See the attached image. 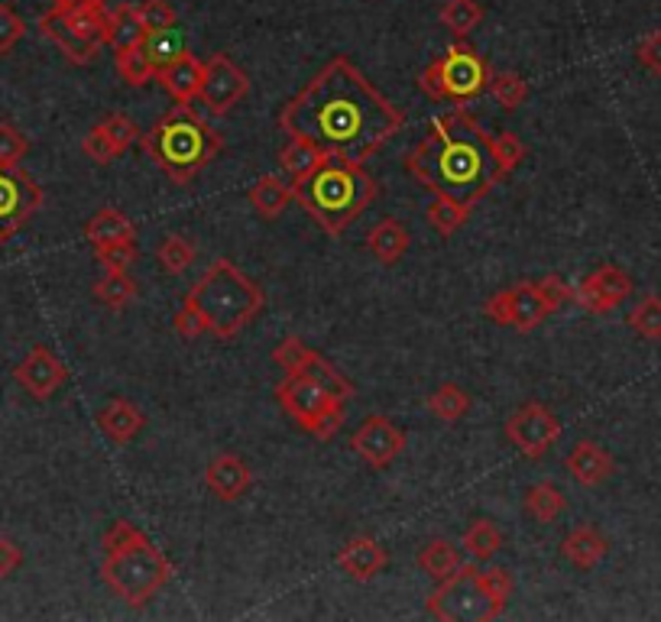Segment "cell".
<instances>
[{"instance_id":"obj_1","label":"cell","mask_w":661,"mask_h":622,"mask_svg":"<svg viewBox=\"0 0 661 622\" xmlns=\"http://www.w3.org/2000/svg\"><path fill=\"white\" fill-rule=\"evenodd\" d=\"M286 137H305L347 162L364 166L405 127V113L347 56H331L276 117Z\"/></svg>"},{"instance_id":"obj_2","label":"cell","mask_w":661,"mask_h":622,"mask_svg":"<svg viewBox=\"0 0 661 622\" xmlns=\"http://www.w3.org/2000/svg\"><path fill=\"white\" fill-rule=\"evenodd\" d=\"M405 172L422 188L471 208L500 185L490 134L467 108L447 110L428 124V137L405 156Z\"/></svg>"},{"instance_id":"obj_3","label":"cell","mask_w":661,"mask_h":622,"mask_svg":"<svg viewBox=\"0 0 661 622\" xmlns=\"http://www.w3.org/2000/svg\"><path fill=\"white\" fill-rule=\"evenodd\" d=\"M295 205L315 220L328 237H341L367 211L379 195V185L364 166L328 156L312 176L293 185Z\"/></svg>"},{"instance_id":"obj_4","label":"cell","mask_w":661,"mask_h":622,"mask_svg":"<svg viewBox=\"0 0 661 622\" xmlns=\"http://www.w3.org/2000/svg\"><path fill=\"white\" fill-rule=\"evenodd\" d=\"M105 561H101V581L114 596H120L127 606L140 610L149 600L172 581V564L162 551L149 542L134 522L117 519L105 532Z\"/></svg>"},{"instance_id":"obj_5","label":"cell","mask_w":661,"mask_h":622,"mask_svg":"<svg viewBox=\"0 0 661 622\" xmlns=\"http://www.w3.org/2000/svg\"><path fill=\"white\" fill-rule=\"evenodd\" d=\"M140 147L169 182L188 185L218 159L224 140L195 110L176 105L149 127V134L140 137Z\"/></svg>"},{"instance_id":"obj_6","label":"cell","mask_w":661,"mask_h":622,"mask_svg":"<svg viewBox=\"0 0 661 622\" xmlns=\"http://www.w3.org/2000/svg\"><path fill=\"white\" fill-rule=\"evenodd\" d=\"M185 305H191L211 337L234 340L247 325H254L266 305V295L237 263L215 259L208 273L185 293Z\"/></svg>"},{"instance_id":"obj_7","label":"cell","mask_w":661,"mask_h":622,"mask_svg":"<svg viewBox=\"0 0 661 622\" xmlns=\"http://www.w3.org/2000/svg\"><path fill=\"white\" fill-rule=\"evenodd\" d=\"M39 33L72 66H88L110 46V10L101 0H56L39 17Z\"/></svg>"},{"instance_id":"obj_8","label":"cell","mask_w":661,"mask_h":622,"mask_svg":"<svg viewBox=\"0 0 661 622\" xmlns=\"http://www.w3.org/2000/svg\"><path fill=\"white\" fill-rule=\"evenodd\" d=\"M493 69L480 56L474 46L461 42L451 46L435 62H428L418 75V88L435 98V101H454V105H471L480 95L490 91Z\"/></svg>"},{"instance_id":"obj_9","label":"cell","mask_w":661,"mask_h":622,"mask_svg":"<svg viewBox=\"0 0 661 622\" xmlns=\"http://www.w3.org/2000/svg\"><path fill=\"white\" fill-rule=\"evenodd\" d=\"M276 399L289 412V418H295V425L312 438L331 441L344 428V403L305 376H286L276 386Z\"/></svg>"},{"instance_id":"obj_10","label":"cell","mask_w":661,"mask_h":622,"mask_svg":"<svg viewBox=\"0 0 661 622\" xmlns=\"http://www.w3.org/2000/svg\"><path fill=\"white\" fill-rule=\"evenodd\" d=\"M425 613L444 622H486L503 616L480 584L477 561L461 564L447 581H441L438 590L425 603Z\"/></svg>"},{"instance_id":"obj_11","label":"cell","mask_w":661,"mask_h":622,"mask_svg":"<svg viewBox=\"0 0 661 622\" xmlns=\"http://www.w3.org/2000/svg\"><path fill=\"white\" fill-rule=\"evenodd\" d=\"M483 315L500 325V328H513L519 334H529L539 325H545L551 315L549 302L539 293V283H515L503 293L490 295L483 305Z\"/></svg>"},{"instance_id":"obj_12","label":"cell","mask_w":661,"mask_h":622,"mask_svg":"<svg viewBox=\"0 0 661 622\" xmlns=\"http://www.w3.org/2000/svg\"><path fill=\"white\" fill-rule=\"evenodd\" d=\"M503 435L522 457L539 461L561 438V418L545 403H525L506 418Z\"/></svg>"},{"instance_id":"obj_13","label":"cell","mask_w":661,"mask_h":622,"mask_svg":"<svg viewBox=\"0 0 661 622\" xmlns=\"http://www.w3.org/2000/svg\"><path fill=\"white\" fill-rule=\"evenodd\" d=\"M42 208V188L30 172L0 169V247L10 244Z\"/></svg>"},{"instance_id":"obj_14","label":"cell","mask_w":661,"mask_h":622,"mask_svg":"<svg viewBox=\"0 0 661 622\" xmlns=\"http://www.w3.org/2000/svg\"><path fill=\"white\" fill-rule=\"evenodd\" d=\"M250 91V78L247 72L224 52H215L208 62H205V78H201V95L198 101L205 105V110L211 117H224L237 108Z\"/></svg>"},{"instance_id":"obj_15","label":"cell","mask_w":661,"mask_h":622,"mask_svg":"<svg viewBox=\"0 0 661 622\" xmlns=\"http://www.w3.org/2000/svg\"><path fill=\"white\" fill-rule=\"evenodd\" d=\"M13 379L20 383V389L27 396H33L37 403H46L69 383V366L62 364L46 344H37L20 364L13 366Z\"/></svg>"},{"instance_id":"obj_16","label":"cell","mask_w":661,"mask_h":622,"mask_svg":"<svg viewBox=\"0 0 661 622\" xmlns=\"http://www.w3.org/2000/svg\"><path fill=\"white\" fill-rule=\"evenodd\" d=\"M354 454L373 467V471H386L405 447V435L383 415H369L367 422L351 435Z\"/></svg>"},{"instance_id":"obj_17","label":"cell","mask_w":661,"mask_h":622,"mask_svg":"<svg viewBox=\"0 0 661 622\" xmlns=\"http://www.w3.org/2000/svg\"><path fill=\"white\" fill-rule=\"evenodd\" d=\"M632 295V276L606 263V266H596L588 279L574 289V298L581 302V308H588L590 315H610L623 305L625 298Z\"/></svg>"},{"instance_id":"obj_18","label":"cell","mask_w":661,"mask_h":622,"mask_svg":"<svg viewBox=\"0 0 661 622\" xmlns=\"http://www.w3.org/2000/svg\"><path fill=\"white\" fill-rule=\"evenodd\" d=\"M205 486L215 493V500H220V503H237L250 493L254 471L240 454H218L205 467Z\"/></svg>"},{"instance_id":"obj_19","label":"cell","mask_w":661,"mask_h":622,"mask_svg":"<svg viewBox=\"0 0 661 622\" xmlns=\"http://www.w3.org/2000/svg\"><path fill=\"white\" fill-rule=\"evenodd\" d=\"M334 564L357 584H369L376 574H383V567L389 564V551L383 549L373 535H357L351 542H344L341 551L334 554Z\"/></svg>"},{"instance_id":"obj_20","label":"cell","mask_w":661,"mask_h":622,"mask_svg":"<svg viewBox=\"0 0 661 622\" xmlns=\"http://www.w3.org/2000/svg\"><path fill=\"white\" fill-rule=\"evenodd\" d=\"M568 474L574 476L581 486H600L606 483L613 471H616V461L606 447H600L596 441H578L564 461Z\"/></svg>"},{"instance_id":"obj_21","label":"cell","mask_w":661,"mask_h":622,"mask_svg":"<svg viewBox=\"0 0 661 622\" xmlns=\"http://www.w3.org/2000/svg\"><path fill=\"white\" fill-rule=\"evenodd\" d=\"M98 428L108 435L114 444H130L144 428H147V415L140 412V405L124 399V396H114L108 403L101 405L98 412Z\"/></svg>"},{"instance_id":"obj_22","label":"cell","mask_w":661,"mask_h":622,"mask_svg":"<svg viewBox=\"0 0 661 622\" xmlns=\"http://www.w3.org/2000/svg\"><path fill=\"white\" fill-rule=\"evenodd\" d=\"M201 78H205V62L195 59L191 52H185L179 62H172L169 69L156 72V81L166 88V95L176 101V105H185L191 108V101H198L201 95Z\"/></svg>"},{"instance_id":"obj_23","label":"cell","mask_w":661,"mask_h":622,"mask_svg":"<svg viewBox=\"0 0 661 622\" xmlns=\"http://www.w3.org/2000/svg\"><path fill=\"white\" fill-rule=\"evenodd\" d=\"M606 554H610V539L593 525H578L568 539H561V557L578 571H593Z\"/></svg>"},{"instance_id":"obj_24","label":"cell","mask_w":661,"mask_h":622,"mask_svg":"<svg viewBox=\"0 0 661 622\" xmlns=\"http://www.w3.org/2000/svg\"><path fill=\"white\" fill-rule=\"evenodd\" d=\"M408 247H412V237H408L403 220L396 218L376 220L373 230L367 234L369 257L383 263V266H396L408 254Z\"/></svg>"},{"instance_id":"obj_25","label":"cell","mask_w":661,"mask_h":622,"mask_svg":"<svg viewBox=\"0 0 661 622\" xmlns=\"http://www.w3.org/2000/svg\"><path fill=\"white\" fill-rule=\"evenodd\" d=\"M85 237L91 247H108V244H137V224L120 215L117 208H101L95 218L85 224Z\"/></svg>"},{"instance_id":"obj_26","label":"cell","mask_w":661,"mask_h":622,"mask_svg":"<svg viewBox=\"0 0 661 622\" xmlns=\"http://www.w3.org/2000/svg\"><path fill=\"white\" fill-rule=\"evenodd\" d=\"M247 198H250V208L257 211L259 218L276 220L295 201V191L293 182H286L279 176H259Z\"/></svg>"},{"instance_id":"obj_27","label":"cell","mask_w":661,"mask_h":622,"mask_svg":"<svg viewBox=\"0 0 661 622\" xmlns=\"http://www.w3.org/2000/svg\"><path fill=\"white\" fill-rule=\"evenodd\" d=\"M328 156L331 152H325L318 144H312L305 137H286V147L279 149V166L289 172V182L298 185L305 176H312Z\"/></svg>"},{"instance_id":"obj_28","label":"cell","mask_w":661,"mask_h":622,"mask_svg":"<svg viewBox=\"0 0 661 622\" xmlns=\"http://www.w3.org/2000/svg\"><path fill=\"white\" fill-rule=\"evenodd\" d=\"M522 510H525L529 519L549 525V522H554L558 515L568 510V500H564V493H561L551 480H542V483H532V486L525 490Z\"/></svg>"},{"instance_id":"obj_29","label":"cell","mask_w":661,"mask_h":622,"mask_svg":"<svg viewBox=\"0 0 661 622\" xmlns=\"http://www.w3.org/2000/svg\"><path fill=\"white\" fill-rule=\"evenodd\" d=\"M298 376H305V379H312V383H318L325 393H331L334 399H341V403H347L351 396H354V383L344 376V373H337L334 366H331L328 357H322L318 351H312L308 354V361L302 366V373Z\"/></svg>"},{"instance_id":"obj_30","label":"cell","mask_w":661,"mask_h":622,"mask_svg":"<svg viewBox=\"0 0 661 622\" xmlns=\"http://www.w3.org/2000/svg\"><path fill=\"white\" fill-rule=\"evenodd\" d=\"M91 295L95 302H101L105 308H127L137 295H140V286L130 273H120V269H105V276L91 286Z\"/></svg>"},{"instance_id":"obj_31","label":"cell","mask_w":661,"mask_h":622,"mask_svg":"<svg viewBox=\"0 0 661 622\" xmlns=\"http://www.w3.org/2000/svg\"><path fill=\"white\" fill-rule=\"evenodd\" d=\"M418 571L422 574H428L435 584H441V581H447L464 561H461V554H457V549L447 542V539H435V542H428L425 549L418 551Z\"/></svg>"},{"instance_id":"obj_32","label":"cell","mask_w":661,"mask_h":622,"mask_svg":"<svg viewBox=\"0 0 661 622\" xmlns=\"http://www.w3.org/2000/svg\"><path fill=\"white\" fill-rule=\"evenodd\" d=\"M471 205L457 201V198H447V195H435L432 205L425 208V220L438 230L441 237H454L467 220H471Z\"/></svg>"},{"instance_id":"obj_33","label":"cell","mask_w":661,"mask_h":622,"mask_svg":"<svg viewBox=\"0 0 661 622\" xmlns=\"http://www.w3.org/2000/svg\"><path fill=\"white\" fill-rule=\"evenodd\" d=\"M144 49H147L149 62L156 66V72H162V69H169L172 62H179L185 52H188V46H185L182 30H179V23L176 27H166V30H156V33H149L144 39Z\"/></svg>"},{"instance_id":"obj_34","label":"cell","mask_w":661,"mask_h":622,"mask_svg":"<svg viewBox=\"0 0 661 622\" xmlns=\"http://www.w3.org/2000/svg\"><path fill=\"white\" fill-rule=\"evenodd\" d=\"M471 393L464 389V386H457V383H441L438 389L428 396V412L441 418V422H447V425H454V422H461L467 412H471Z\"/></svg>"},{"instance_id":"obj_35","label":"cell","mask_w":661,"mask_h":622,"mask_svg":"<svg viewBox=\"0 0 661 622\" xmlns=\"http://www.w3.org/2000/svg\"><path fill=\"white\" fill-rule=\"evenodd\" d=\"M503 549V532L496 529V522L490 519H474L464 532V551L477 561V564H486L493 561L496 554Z\"/></svg>"},{"instance_id":"obj_36","label":"cell","mask_w":661,"mask_h":622,"mask_svg":"<svg viewBox=\"0 0 661 622\" xmlns=\"http://www.w3.org/2000/svg\"><path fill=\"white\" fill-rule=\"evenodd\" d=\"M147 39V30H144V20L137 13V7H114L110 10V46L114 52L120 49H134Z\"/></svg>"},{"instance_id":"obj_37","label":"cell","mask_w":661,"mask_h":622,"mask_svg":"<svg viewBox=\"0 0 661 622\" xmlns=\"http://www.w3.org/2000/svg\"><path fill=\"white\" fill-rule=\"evenodd\" d=\"M438 20L457 39H467L483 23V7L477 0H444L438 10Z\"/></svg>"},{"instance_id":"obj_38","label":"cell","mask_w":661,"mask_h":622,"mask_svg":"<svg viewBox=\"0 0 661 622\" xmlns=\"http://www.w3.org/2000/svg\"><path fill=\"white\" fill-rule=\"evenodd\" d=\"M114 66H117L120 81H127L130 88H144V85H149V81L156 78V66L149 62L144 42H140V46H134V49H120V52H114Z\"/></svg>"},{"instance_id":"obj_39","label":"cell","mask_w":661,"mask_h":622,"mask_svg":"<svg viewBox=\"0 0 661 622\" xmlns=\"http://www.w3.org/2000/svg\"><path fill=\"white\" fill-rule=\"evenodd\" d=\"M490 149H493V162H496V179L503 182V179H510L515 169L522 166V159H525V144L510 134V130H496V134H490Z\"/></svg>"},{"instance_id":"obj_40","label":"cell","mask_w":661,"mask_h":622,"mask_svg":"<svg viewBox=\"0 0 661 622\" xmlns=\"http://www.w3.org/2000/svg\"><path fill=\"white\" fill-rule=\"evenodd\" d=\"M156 263H159V269H162L166 276H182L185 269L195 263V247H191V240H185L182 234L162 237L159 247H156Z\"/></svg>"},{"instance_id":"obj_41","label":"cell","mask_w":661,"mask_h":622,"mask_svg":"<svg viewBox=\"0 0 661 622\" xmlns=\"http://www.w3.org/2000/svg\"><path fill=\"white\" fill-rule=\"evenodd\" d=\"M629 328L645 340H661V295H645L625 315Z\"/></svg>"},{"instance_id":"obj_42","label":"cell","mask_w":661,"mask_h":622,"mask_svg":"<svg viewBox=\"0 0 661 622\" xmlns=\"http://www.w3.org/2000/svg\"><path fill=\"white\" fill-rule=\"evenodd\" d=\"M490 95H493V101L500 108L513 113V110H519L529 101V81L515 72H493V78H490Z\"/></svg>"},{"instance_id":"obj_43","label":"cell","mask_w":661,"mask_h":622,"mask_svg":"<svg viewBox=\"0 0 661 622\" xmlns=\"http://www.w3.org/2000/svg\"><path fill=\"white\" fill-rule=\"evenodd\" d=\"M480 584L486 590V596L493 600V606L503 613L510 596H513V574L506 567H480Z\"/></svg>"},{"instance_id":"obj_44","label":"cell","mask_w":661,"mask_h":622,"mask_svg":"<svg viewBox=\"0 0 661 622\" xmlns=\"http://www.w3.org/2000/svg\"><path fill=\"white\" fill-rule=\"evenodd\" d=\"M30 152V140L13 124H0V169H17L20 159Z\"/></svg>"},{"instance_id":"obj_45","label":"cell","mask_w":661,"mask_h":622,"mask_svg":"<svg viewBox=\"0 0 661 622\" xmlns=\"http://www.w3.org/2000/svg\"><path fill=\"white\" fill-rule=\"evenodd\" d=\"M308 354H312V347H308L302 337L289 334V337L273 351V364L283 366V369H286V376H298V373H302V366H305V361H308Z\"/></svg>"},{"instance_id":"obj_46","label":"cell","mask_w":661,"mask_h":622,"mask_svg":"<svg viewBox=\"0 0 661 622\" xmlns=\"http://www.w3.org/2000/svg\"><path fill=\"white\" fill-rule=\"evenodd\" d=\"M137 13H140V20H144L147 37L149 33H156V30H166V27H176V23H179L176 7H172L169 0H144V3L137 7Z\"/></svg>"},{"instance_id":"obj_47","label":"cell","mask_w":661,"mask_h":622,"mask_svg":"<svg viewBox=\"0 0 661 622\" xmlns=\"http://www.w3.org/2000/svg\"><path fill=\"white\" fill-rule=\"evenodd\" d=\"M105 130H108L110 144H114V149L117 152H127V149L134 147L144 134H140V127L127 117V113H108L105 117V124H101Z\"/></svg>"},{"instance_id":"obj_48","label":"cell","mask_w":661,"mask_h":622,"mask_svg":"<svg viewBox=\"0 0 661 622\" xmlns=\"http://www.w3.org/2000/svg\"><path fill=\"white\" fill-rule=\"evenodd\" d=\"M81 152L95 162V166H110L120 152L114 149V144H110L108 130L98 124V127H91L88 134H85V140H81Z\"/></svg>"},{"instance_id":"obj_49","label":"cell","mask_w":661,"mask_h":622,"mask_svg":"<svg viewBox=\"0 0 661 622\" xmlns=\"http://www.w3.org/2000/svg\"><path fill=\"white\" fill-rule=\"evenodd\" d=\"M23 37H27L23 17L10 3H0V56H7Z\"/></svg>"},{"instance_id":"obj_50","label":"cell","mask_w":661,"mask_h":622,"mask_svg":"<svg viewBox=\"0 0 661 622\" xmlns=\"http://www.w3.org/2000/svg\"><path fill=\"white\" fill-rule=\"evenodd\" d=\"M137 244H108V247H95V259L105 266V269H120V273H130V266L137 263Z\"/></svg>"},{"instance_id":"obj_51","label":"cell","mask_w":661,"mask_h":622,"mask_svg":"<svg viewBox=\"0 0 661 622\" xmlns=\"http://www.w3.org/2000/svg\"><path fill=\"white\" fill-rule=\"evenodd\" d=\"M635 59H639V66H642L645 72L661 78V30L649 33V37L635 46Z\"/></svg>"},{"instance_id":"obj_52","label":"cell","mask_w":661,"mask_h":622,"mask_svg":"<svg viewBox=\"0 0 661 622\" xmlns=\"http://www.w3.org/2000/svg\"><path fill=\"white\" fill-rule=\"evenodd\" d=\"M539 293L549 302L551 315H554L558 308H564V305L574 298V289H571L561 276H545V279H539Z\"/></svg>"},{"instance_id":"obj_53","label":"cell","mask_w":661,"mask_h":622,"mask_svg":"<svg viewBox=\"0 0 661 622\" xmlns=\"http://www.w3.org/2000/svg\"><path fill=\"white\" fill-rule=\"evenodd\" d=\"M172 328H176V334H182L185 340H198L201 334H208V328H205V322H201V315L191 308V305H185L176 312V318H172Z\"/></svg>"},{"instance_id":"obj_54","label":"cell","mask_w":661,"mask_h":622,"mask_svg":"<svg viewBox=\"0 0 661 622\" xmlns=\"http://www.w3.org/2000/svg\"><path fill=\"white\" fill-rule=\"evenodd\" d=\"M23 567V549L13 539H0V577H10Z\"/></svg>"},{"instance_id":"obj_55","label":"cell","mask_w":661,"mask_h":622,"mask_svg":"<svg viewBox=\"0 0 661 622\" xmlns=\"http://www.w3.org/2000/svg\"><path fill=\"white\" fill-rule=\"evenodd\" d=\"M101 3H105V0H101Z\"/></svg>"},{"instance_id":"obj_56","label":"cell","mask_w":661,"mask_h":622,"mask_svg":"<svg viewBox=\"0 0 661 622\" xmlns=\"http://www.w3.org/2000/svg\"><path fill=\"white\" fill-rule=\"evenodd\" d=\"M52 3H56V0H52Z\"/></svg>"}]
</instances>
